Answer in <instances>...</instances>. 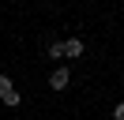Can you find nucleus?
<instances>
[{"instance_id":"nucleus-1","label":"nucleus","mask_w":124,"mask_h":120,"mask_svg":"<svg viewBox=\"0 0 124 120\" xmlns=\"http://www.w3.org/2000/svg\"><path fill=\"white\" fill-rule=\"evenodd\" d=\"M68 82H71V71H68V68H53V75H49V86H53V90H64Z\"/></svg>"},{"instance_id":"nucleus-2","label":"nucleus","mask_w":124,"mask_h":120,"mask_svg":"<svg viewBox=\"0 0 124 120\" xmlns=\"http://www.w3.org/2000/svg\"><path fill=\"white\" fill-rule=\"evenodd\" d=\"M64 56H83V41H79V38H71V41H64Z\"/></svg>"},{"instance_id":"nucleus-3","label":"nucleus","mask_w":124,"mask_h":120,"mask_svg":"<svg viewBox=\"0 0 124 120\" xmlns=\"http://www.w3.org/2000/svg\"><path fill=\"white\" fill-rule=\"evenodd\" d=\"M0 101H4V105H11V109H15V105H23V94H19V90H8V94L0 98Z\"/></svg>"},{"instance_id":"nucleus-4","label":"nucleus","mask_w":124,"mask_h":120,"mask_svg":"<svg viewBox=\"0 0 124 120\" xmlns=\"http://www.w3.org/2000/svg\"><path fill=\"white\" fill-rule=\"evenodd\" d=\"M49 56L60 60V56H64V45H60V41H53V45H49Z\"/></svg>"},{"instance_id":"nucleus-5","label":"nucleus","mask_w":124,"mask_h":120,"mask_svg":"<svg viewBox=\"0 0 124 120\" xmlns=\"http://www.w3.org/2000/svg\"><path fill=\"white\" fill-rule=\"evenodd\" d=\"M8 90H15V86H11V79H8V75H0V98L8 94Z\"/></svg>"},{"instance_id":"nucleus-6","label":"nucleus","mask_w":124,"mask_h":120,"mask_svg":"<svg viewBox=\"0 0 124 120\" xmlns=\"http://www.w3.org/2000/svg\"><path fill=\"white\" fill-rule=\"evenodd\" d=\"M113 120H124V101H120V105L113 109Z\"/></svg>"}]
</instances>
